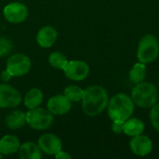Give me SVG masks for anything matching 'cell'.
I'll list each match as a JSON object with an SVG mask.
<instances>
[{
  "label": "cell",
  "instance_id": "obj_1",
  "mask_svg": "<svg viewBox=\"0 0 159 159\" xmlns=\"http://www.w3.org/2000/svg\"><path fill=\"white\" fill-rule=\"evenodd\" d=\"M108 94L101 86H90L84 89L82 110L88 116H96L102 113L108 105Z\"/></svg>",
  "mask_w": 159,
  "mask_h": 159
},
{
  "label": "cell",
  "instance_id": "obj_2",
  "mask_svg": "<svg viewBox=\"0 0 159 159\" xmlns=\"http://www.w3.org/2000/svg\"><path fill=\"white\" fill-rule=\"evenodd\" d=\"M108 115L115 122L124 123L134 112V102L127 94L118 93L108 102Z\"/></svg>",
  "mask_w": 159,
  "mask_h": 159
},
{
  "label": "cell",
  "instance_id": "obj_3",
  "mask_svg": "<svg viewBox=\"0 0 159 159\" xmlns=\"http://www.w3.org/2000/svg\"><path fill=\"white\" fill-rule=\"evenodd\" d=\"M157 89L152 83L141 82L136 84L131 91V99L141 108H151L157 101Z\"/></svg>",
  "mask_w": 159,
  "mask_h": 159
},
{
  "label": "cell",
  "instance_id": "obj_4",
  "mask_svg": "<svg viewBox=\"0 0 159 159\" xmlns=\"http://www.w3.org/2000/svg\"><path fill=\"white\" fill-rule=\"evenodd\" d=\"M159 55V44L153 34H145L139 42L137 58L139 61L147 64L155 61Z\"/></svg>",
  "mask_w": 159,
  "mask_h": 159
},
{
  "label": "cell",
  "instance_id": "obj_5",
  "mask_svg": "<svg viewBox=\"0 0 159 159\" xmlns=\"http://www.w3.org/2000/svg\"><path fill=\"white\" fill-rule=\"evenodd\" d=\"M53 115L44 108L39 106L34 109H29L26 113V124L35 130H45L49 129L53 124Z\"/></svg>",
  "mask_w": 159,
  "mask_h": 159
},
{
  "label": "cell",
  "instance_id": "obj_6",
  "mask_svg": "<svg viewBox=\"0 0 159 159\" xmlns=\"http://www.w3.org/2000/svg\"><path fill=\"white\" fill-rule=\"evenodd\" d=\"M31 69V60L24 54L17 53L11 55L7 61V70L12 76H22Z\"/></svg>",
  "mask_w": 159,
  "mask_h": 159
},
{
  "label": "cell",
  "instance_id": "obj_7",
  "mask_svg": "<svg viewBox=\"0 0 159 159\" xmlns=\"http://www.w3.org/2000/svg\"><path fill=\"white\" fill-rule=\"evenodd\" d=\"M22 101L20 92L7 84H0V108H14Z\"/></svg>",
  "mask_w": 159,
  "mask_h": 159
},
{
  "label": "cell",
  "instance_id": "obj_8",
  "mask_svg": "<svg viewBox=\"0 0 159 159\" xmlns=\"http://www.w3.org/2000/svg\"><path fill=\"white\" fill-rule=\"evenodd\" d=\"M67 78L74 81H82L86 79L89 74V66L84 61H70L63 69Z\"/></svg>",
  "mask_w": 159,
  "mask_h": 159
},
{
  "label": "cell",
  "instance_id": "obj_9",
  "mask_svg": "<svg viewBox=\"0 0 159 159\" xmlns=\"http://www.w3.org/2000/svg\"><path fill=\"white\" fill-rule=\"evenodd\" d=\"M5 19L11 23H20L24 21L28 16V8L25 5L14 2L7 5L3 11Z\"/></svg>",
  "mask_w": 159,
  "mask_h": 159
},
{
  "label": "cell",
  "instance_id": "obj_10",
  "mask_svg": "<svg viewBox=\"0 0 159 159\" xmlns=\"http://www.w3.org/2000/svg\"><path fill=\"white\" fill-rule=\"evenodd\" d=\"M42 153L48 156H55L62 149L61 141L60 138L52 133H46L42 135L37 142Z\"/></svg>",
  "mask_w": 159,
  "mask_h": 159
},
{
  "label": "cell",
  "instance_id": "obj_11",
  "mask_svg": "<svg viewBox=\"0 0 159 159\" xmlns=\"http://www.w3.org/2000/svg\"><path fill=\"white\" fill-rule=\"evenodd\" d=\"M48 110L53 116H64L72 108V102L63 95H55L47 102Z\"/></svg>",
  "mask_w": 159,
  "mask_h": 159
},
{
  "label": "cell",
  "instance_id": "obj_12",
  "mask_svg": "<svg viewBox=\"0 0 159 159\" xmlns=\"http://www.w3.org/2000/svg\"><path fill=\"white\" fill-rule=\"evenodd\" d=\"M129 147L134 155L139 157H145L152 152L153 142L148 136L140 134L131 138L129 142Z\"/></svg>",
  "mask_w": 159,
  "mask_h": 159
},
{
  "label": "cell",
  "instance_id": "obj_13",
  "mask_svg": "<svg viewBox=\"0 0 159 159\" xmlns=\"http://www.w3.org/2000/svg\"><path fill=\"white\" fill-rule=\"evenodd\" d=\"M58 37V33L52 26L47 25L42 27L36 34V42L41 48H48L52 47Z\"/></svg>",
  "mask_w": 159,
  "mask_h": 159
},
{
  "label": "cell",
  "instance_id": "obj_14",
  "mask_svg": "<svg viewBox=\"0 0 159 159\" xmlns=\"http://www.w3.org/2000/svg\"><path fill=\"white\" fill-rule=\"evenodd\" d=\"M20 146V140L14 135H5L0 139V153L3 156H9L17 153Z\"/></svg>",
  "mask_w": 159,
  "mask_h": 159
},
{
  "label": "cell",
  "instance_id": "obj_15",
  "mask_svg": "<svg viewBox=\"0 0 159 159\" xmlns=\"http://www.w3.org/2000/svg\"><path fill=\"white\" fill-rule=\"evenodd\" d=\"M18 153L21 159H40L42 157L40 147L33 142H26L20 144Z\"/></svg>",
  "mask_w": 159,
  "mask_h": 159
},
{
  "label": "cell",
  "instance_id": "obj_16",
  "mask_svg": "<svg viewBox=\"0 0 159 159\" xmlns=\"http://www.w3.org/2000/svg\"><path fill=\"white\" fill-rule=\"evenodd\" d=\"M5 122L8 129H19L26 124V113L15 110L6 116Z\"/></svg>",
  "mask_w": 159,
  "mask_h": 159
},
{
  "label": "cell",
  "instance_id": "obj_17",
  "mask_svg": "<svg viewBox=\"0 0 159 159\" xmlns=\"http://www.w3.org/2000/svg\"><path fill=\"white\" fill-rule=\"evenodd\" d=\"M144 130V124L139 118H129L123 123V132L129 136L134 137L140 135Z\"/></svg>",
  "mask_w": 159,
  "mask_h": 159
},
{
  "label": "cell",
  "instance_id": "obj_18",
  "mask_svg": "<svg viewBox=\"0 0 159 159\" xmlns=\"http://www.w3.org/2000/svg\"><path fill=\"white\" fill-rule=\"evenodd\" d=\"M43 92L36 88L30 89L24 96L23 102L26 108L34 109L38 107L43 102Z\"/></svg>",
  "mask_w": 159,
  "mask_h": 159
},
{
  "label": "cell",
  "instance_id": "obj_19",
  "mask_svg": "<svg viewBox=\"0 0 159 159\" xmlns=\"http://www.w3.org/2000/svg\"><path fill=\"white\" fill-rule=\"evenodd\" d=\"M146 64L143 62H137L135 63L132 68L129 71V80L134 84H139L141 82H143L145 75H146Z\"/></svg>",
  "mask_w": 159,
  "mask_h": 159
},
{
  "label": "cell",
  "instance_id": "obj_20",
  "mask_svg": "<svg viewBox=\"0 0 159 159\" xmlns=\"http://www.w3.org/2000/svg\"><path fill=\"white\" fill-rule=\"evenodd\" d=\"M68 60L67 58L61 52L56 51L53 52L49 55L48 57V62L49 64L56 68V69H60V70H63L64 67L66 66V64L68 63Z\"/></svg>",
  "mask_w": 159,
  "mask_h": 159
},
{
  "label": "cell",
  "instance_id": "obj_21",
  "mask_svg": "<svg viewBox=\"0 0 159 159\" xmlns=\"http://www.w3.org/2000/svg\"><path fill=\"white\" fill-rule=\"evenodd\" d=\"M63 94L73 102H80L82 101L83 95H84V89H82L78 86H69L64 89Z\"/></svg>",
  "mask_w": 159,
  "mask_h": 159
},
{
  "label": "cell",
  "instance_id": "obj_22",
  "mask_svg": "<svg viewBox=\"0 0 159 159\" xmlns=\"http://www.w3.org/2000/svg\"><path fill=\"white\" fill-rule=\"evenodd\" d=\"M150 120L152 126L155 128L156 130L159 132V103L158 104L156 103L153 107H151Z\"/></svg>",
  "mask_w": 159,
  "mask_h": 159
},
{
  "label": "cell",
  "instance_id": "obj_23",
  "mask_svg": "<svg viewBox=\"0 0 159 159\" xmlns=\"http://www.w3.org/2000/svg\"><path fill=\"white\" fill-rule=\"evenodd\" d=\"M12 49V43L5 37L0 38V53L2 56L7 55Z\"/></svg>",
  "mask_w": 159,
  "mask_h": 159
},
{
  "label": "cell",
  "instance_id": "obj_24",
  "mask_svg": "<svg viewBox=\"0 0 159 159\" xmlns=\"http://www.w3.org/2000/svg\"><path fill=\"white\" fill-rule=\"evenodd\" d=\"M112 129H113V131L115 133H121V132H123V123L113 121Z\"/></svg>",
  "mask_w": 159,
  "mask_h": 159
},
{
  "label": "cell",
  "instance_id": "obj_25",
  "mask_svg": "<svg viewBox=\"0 0 159 159\" xmlns=\"http://www.w3.org/2000/svg\"><path fill=\"white\" fill-rule=\"evenodd\" d=\"M57 159H71L72 158V157H71V155H69L67 152H64V151H62V150H61L58 154H56L55 156H54Z\"/></svg>",
  "mask_w": 159,
  "mask_h": 159
},
{
  "label": "cell",
  "instance_id": "obj_26",
  "mask_svg": "<svg viewBox=\"0 0 159 159\" xmlns=\"http://www.w3.org/2000/svg\"><path fill=\"white\" fill-rule=\"evenodd\" d=\"M11 77H13L12 76V75L6 69V70H4L2 73H1V79L4 81V82H7V81H9L10 79H11Z\"/></svg>",
  "mask_w": 159,
  "mask_h": 159
},
{
  "label": "cell",
  "instance_id": "obj_27",
  "mask_svg": "<svg viewBox=\"0 0 159 159\" xmlns=\"http://www.w3.org/2000/svg\"><path fill=\"white\" fill-rule=\"evenodd\" d=\"M1 158H3V155H2V154L0 153V159H1Z\"/></svg>",
  "mask_w": 159,
  "mask_h": 159
},
{
  "label": "cell",
  "instance_id": "obj_28",
  "mask_svg": "<svg viewBox=\"0 0 159 159\" xmlns=\"http://www.w3.org/2000/svg\"><path fill=\"white\" fill-rule=\"evenodd\" d=\"M1 57H2V55H1V53H0V58H1Z\"/></svg>",
  "mask_w": 159,
  "mask_h": 159
}]
</instances>
